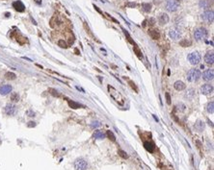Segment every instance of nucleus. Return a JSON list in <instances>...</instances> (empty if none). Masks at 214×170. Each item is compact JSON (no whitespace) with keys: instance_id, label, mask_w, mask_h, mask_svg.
<instances>
[{"instance_id":"obj_1","label":"nucleus","mask_w":214,"mask_h":170,"mask_svg":"<svg viewBox=\"0 0 214 170\" xmlns=\"http://www.w3.org/2000/svg\"><path fill=\"white\" fill-rule=\"evenodd\" d=\"M107 88H108L109 94L111 95L112 98H113L118 104H120L121 106H123L124 103H125V98H124V96L120 93V91H118L115 87H113L110 86V85L107 87Z\"/></svg>"},{"instance_id":"obj_2","label":"nucleus","mask_w":214,"mask_h":170,"mask_svg":"<svg viewBox=\"0 0 214 170\" xmlns=\"http://www.w3.org/2000/svg\"><path fill=\"white\" fill-rule=\"evenodd\" d=\"M202 74H201V71L197 68H193V69H190L188 72H187V80L189 82H197L200 78H201Z\"/></svg>"},{"instance_id":"obj_3","label":"nucleus","mask_w":214,"mask_h":170,"mask_svg":"<svg viewBox=\"0 0 214 170\" xmlns=\"http://www.w3.org/2000/svg\"><path fill=\"white\" fill-rule=\"evenodd\" d=\"M165 7L169 12H176L179 8V3L177 2V0H166Z\"/></svg>"},{"instance_id":"obj_4","label":"nucleus","mask_w":214,"mask_h":170,"mask_svg":"<svg viewBox=\"0 0 214 170\" xmlns=\"http://www.w3.org/2000/svg\"><path fill=\"white\" fill-rule=\"evenodd\" d=\"M207 30L205 28H198L197 30H195L194 32V38L197 39V40H201V39H204L207 37Z\"/></svg>"},{"instance_id":"obj_5","label":"nucleus","mask_w":214,"mask_h":170,"mask_svg":"<svg viewBox=\"0 0 214 170\" xmlns=\"http://www.w3.org/2000/svg\"><path fill=\"white\" fill-rule=\"evenodd\" d=\"M188 61L193 65H197L201 62V55L199 52H192L188 55Z\"/></svg>"},{"instance_id":"obj_6","label":"nucleus","mask_w":214,"mask_h":170,"mask_svg":"<svg viewBox=\"0 0 214 170\" xmlns=\"http://www.w3.org/2000/svg\"><path fill=\"white\" fill-rule=\"evenodd\" d=\"M87 167H88V163L83 158H79V159L75 160V161H74L75 170H86Z\"/></svg>"},{"instance_id":"obj_7","label":"nucleus","mask_w":214,"mask_h":170,"mask_svg":"<svg viewBox=\"0 0 214 170\" xmlns=\"http://www.w3.org/2000/svg\"><path fill=\"white\" fill-rule=\"evenodd\" d=\"M202 18H203L204 21L208 22V23H212L213 20H214V13H213V11H212V10H207V11H205V12L202 15Z\"/></svg>"},{"instance_id":"obj_8","label":"nucleus","mask_w":214,"mask_h":170,"mask_svg":"<svg viewBox=\"0 0 214 170\" xmlns=\"http://www.w3.org/2000/svg\"><path fill=\"white\" fill-rule=\"evenodd\" d=\"M4 112L9 116L14 115L16 112V107L13 104H8L4 107Z\"/></svg>"},{"instance_id":"obj_9","label":"nucleus","mask_w":214,"mask_h":170,"mask_svg":"<svg viewBox=\"0 0 214 170\" xmlns=\"http://www.w3.org/2000/svg\"><path fill=\"white\" fill-rule=\"evenodd\" d=\"M213 77H214V71H213V69H206V70L204 71V73H203V79L204 81H207V82L212 81L213 80Z\"/></svg>"},{"instance_id":"obj_10","label":"nucleus","mask_w":214,"mask_h":170,"mask_svg":"<svg viewBox=\"0 0 214 170\" xmlns=\"http://www.w3.org/2000/svg\"><path fill=\"white\" fill-rule=\"evenodd\" d=\"M201 92L204 95H209L213 92V86L210 85V84H205V85H203L202 87H201Z\"/></svg>"},{"instance_id":"obj_11","label":"nucleus","mask_w":214,"mask_h":170,"mask_svg":"<svg viewBox=\"0 0 214 170\" xmlns=\"http://www.w3.org/2000/svg\"><path fill=\"white\" fill-rule=\"evenodd\" d=\"M13 7L15 8L16 11H17V12H19V13H22V12H24V11H25V6H24V4H23L21 1H19V0H17V1H15V2L13 3Z\"/></svg>"},{"instance_id":"obj_12","label":"nucleus","mask_w":214,"mask_h":170,"mask_svg":"<svg viewBox=\"0 0 214 170\" xmlns=\"http://www.w3.org/2000/svg\"><path fill=\"white\" fill-rule=\"evenodd\" d=\"M169 36H170V38L172 39L177 40V39H180L181 34H180V31L178 29H171L170 32H169Z\"/></svg>"},{"instance_id":"obj_13","label":"nucleus","mask_w":214,"mask_h":170,"mask_svg":"<svg viewBox=\"0 0 214 170\" xmlns=\"http://www.w3.org/2000/svg\"><path fill=\"white\" fill-rule=\"evenodd\" d=\"M13 87L11 85H3L0 87V94L1 95H7L10 92H12Z\"/></svg>"},{"instance_id":"obj_14","label":"nucleus","mask_w":214,"mask_h":170,"mask_svg":"<svg viewBox=\"0 0 214 170\" xmlns=\"http://www.w3.org/2000/svg\"><path fill=\"white\" fill-rule=\"evenodd\" d=\"M204 62L207 64H213L214 63V53L213 51H208L204 56Z\"/></svg>"},{"instance_id":"obj_15","label":"nucleus","mask_w":214,"mask_h":170,"mask_svg":"<svg viewBox=\"0 0 214 170\" xmlns=\"http://www.w3.org/2000/svg\"><path fill=\"white\" fill-rule=\"evenodd\" d=\"M170 18H169V15L167 14H161L158 17V22L160 25H165V24H167L169 22Z\"/></svg>"},{"instance_id":"obj_16","label":"nucleus","mask_w":214,"mask_h":170,"mask_svg":"<svg viewBox=\"0 0 214 170\" xmlns=\"http://www.w3.org/2000/svg\"><path fill=\"white\" fill-rule=\"evenodd\" d=\"M149 35H150V37L152 39H159V38H160V33H159V31L157 30V29H151V30H149Z\"/></svg>"},{"instance_id":"obj_17","label":"nucleus","mask_w":214,"mask_h":170,"mask_svg":"<svg viewBox=\"0 0 214 170\" xmlns=\"http://www.w3.org/2000/svg\"><path fill=\"white\" fill-rule=\"evenodd\" d=\"M144 146H145L146 150H148L151 153H152L154 151V149H155V145H154V143L152 141H146V142H144Z\"/></svg>"},{"instance_id":"obj_18","label":"nucleus","mask_w":214,"mask_h":170,"mask_svg":"<svg viewBox=\"0 0 214 170\" xmlns=\"http://www.w3.org/2000/svg\"><path fill=\"white\" fill-rule=\"evenodd\" d=\"M174 87H175L177 90L181 91V90L185 89L186 86H185V84H184L182 81H177V82H175V84H174Z\"/></svg>"},{"instance_id":"obj_19","label":"nucleus","mask_w":214,"mask_h":170,"mask_svg":"<svg viewBox=\"0 0 214 170\" xmlns=\"http://www.w3.org/2000/svg\"><path fill=\"white\" fill-rule=\"evenodd\" d=\"M184 96H185V98H187L188 100H192L194 98V96H195V89L194 88L187 89V91H186Z\"/></svg>"},{"instance_id":"obj_20","label":"nucleus","mask_w":214,"mask_h":170,"mask_svg":"<svg viewBox=\"0 0 214 170\" xmlns=\"http://www.w3.org/2000/svg\"><path fill=\"white\" fill-rule=\"evenodd\" d=\"M195 129L197 131H199V132H203L204 130V123L203 122V121H201V120H198L196 122V124H195Z\"/></svg>"},{"instance_id":"obj_21","label":"nucleus","mask_w":214,"mask_h":170,"mask_svg":"<svg viewBox=\"0 0 214 170\" xmlns=\"http://www.w3.org/2000/svg\"><path fill=\"white\" fill-rule=\"evenodd\" d=\"M105 136H106V135L104 133H102L101 131H96L94 134V137L96 139H103V138H105Z\"/></svg>"},{"instance_id":"obj_22","label":"nucleus","mask_w":214,"mask_h":170,"mask_svg":"<svg viewBox=\"0 0 214 170\" xmlns=\"http://www.w3.org/2000/svg\"><path fill=\"white\" fill-rule=\"evenodd\" d=\"M199 5H200V7H201V8H203V9L206 10V9H208V8H209L210 3L207 1V0H201L200 3H199Z\"/></svg>"},{"instance_id":"obj_23","label":"nucleus","mask_w":214,"mask_h":170,"mask_svg":"<svg viewBox=\"0 0 214 170\" xmlns=\"http://www.w3.org/2000/svg\"><path fill=\"white\" fill-rule=\"evenodd\" d=\"M142 8H143V11H144V12L150 13L151 11V3H143L142 4Z\"/></svg>"},{"instance_id":"obj_24","label":"nucleus","mask_w":214,"mask_h":170,"mask_svg":"<svg viewBox=\"0 0 214 170\" xmlns=\"http://www.w3.org/2000/svg\"><path fill=\"white\" fill-rule=\"evenodd\" d=\"M133 51H134V53L136 54V56H137L139 59H143V54H142L141 50L139 49V47H138L137 45H134V46H133Z\"/></svg>"},{"instance_id":"obj_25","label":"nucleus","mask_w":214,"mask_h":170,"mask_svg":"<svg viewBox=\"0 0 214 170\" xmlns=\"http://www.w3.org/2000/svg\"><path fill=\"white\" fill-rule=\"evenodd\" d=\"M68 106L70 108H73V109H79L81 107L80 104H78V103H76V102H74L73 100H68Z\"/></svg>"},{"instance_id":"obj_26","label":"nucleus","mask_w":214,"mask_h":170,"mask_svg":"<svg viewBox=\"0 0 214 170\" xmlns=\"http://www.w3.org/2000/svg\"><path fill=\"white\" fill-rule=\"evenodd\" d=\"M206 111H207V112H209V113H213V112H214V102H213V101H211V102H209V103L207 104Z\"/></svg>"},{"instance_id":"obj_27","label":"nucleus","mask_w":214,"mask_h":170,"mask_svg":"<svg viewBox=\"0 0 214 170\" xmlns=\"http://www.w3.org/2000/svg\"><path fill=\"white\" fill-rule=\"evenodd\" d=\"M16 77V75L14 73V72H7V73L5 74V78L7 80H15Z\"/></svg>"},{"instance_id":"obj_28","label":"nucleus","mask_w":214,"mask_h":170,"mask_svg":"<svg viewBox=\"0 0 214 170\" xmlns=\"http://www.w3.org/2000/svg\"><path fill=\"white\" fill-rule=\"evenodd\" d=\"M123 31H124V34H125V37H126V39H127V40H128V41H129V42H130V43H131V44H133V45H136V44H135V42H134V40H133V39H131V37H130V35H129V34H128V32H127V31H126V30H125V29H123Z\"/></svg>"},{"instance_id":"obj_29","label":"nucleus","mask_w":214,"mask_h":170,"mask_svg":"<svg viewBox=\"0 0 214 170\" xmlns=\"http://www.w3.org/2000/svg\"><path fill=\"white\" fill-rule=\"evenodd\" d=\"M11 100L13 102H18L19 101V95H18V93H16V92L12 93V95H11Z\"/></svg>"},{"instance_id":"obj_30","label":"nucleus","mask_w":214,"mask_h":170,"mask_svg":"<svg viewBox=\"0 0 214 170\" xmlns=\"http://www.w3.org/2000/svg\"><path fill=\"white\" fill-rule=\"evenodd\" d=\"M58 45H59L60 47H62V48H65V49H67V48L68 47V43H67L64 39H59V40H58Z\"/></svg>"},{"instance_id":"obj_31","label":"nucleus","mask_w":214,"mask_h":170,"mask_svg":"<svg viewBox=\"0 0 214 170\" xmlns=\"http://www.w3.org/2000/svg\"><path fill=\"white\" fill-rule=\"evenodd\" d=\"M179 44H180V46H182V47H187V46H190V45H191V41H189V40H187V39H182V40L179 42Z\"/></svg>"},{"instance_id":"obj_32","label":"nucleus","mask_w":214,"mask_h":170,"mask_svg":"<svg viewBox=\"0 0 214 170\" xmlns=\"http://www.w3.org/2000/svg\"><path fill=\"white\" fill-rule=\"evenodd\" d=\"M118 154H119V156H120V157H122L123 159H127L128 158V155L126 154V152H125L122 149H120V150L118 151Z\"/></svg>"},{"instance_id":"obj_33","label":"nucleus","mask_w":214,"mask_h":170,"mask_svg":"<svg viewBox=\"0 0 214 170\" xmlns=\"http://www.w3.org/2000/svg\"><path fill=\"white\" fill-rule=\"evenodd\" d=\"M107 136H109V138L112 140V141H116V136H114V134H113V132L112 131H107Z\"/></svg>"},{"instance_id":"obj_34","label":"nucleus","mask_w":214,"mask_h":170,"mask_svg":"<svg viewBox=\"0 0 214 170\" xmlns=\"http://www.w3.org/2000/svg\"><path fill=\"white\" fill-rule=\"evenodd\" d=\"M101 124H100V122L99 121H98V120H96V121H93L92 122V124H91V127L92 128H98V127H99Z\"/></svg>"},{"instance_id":"obj_35","label":"nucleus","mask_w":214,"mask_h":170,"mask_svg":"<svg viewBox=\"0 0 214 170\" xmlns=\"http://www.w3.org/2000/svg\"><path fill=\"white\" fill-rule=\"evenodd\" d=\"M128 84H129V86L131 87V88H133L136 92H138V91H139V90H138V87H136V85H135V83H134V82H132V81H130V80H129V81H128Z\"/></svg>"},{"instance_id":"obj_36","label":"nucleus","mask_w":214,"mask_h":170,"mask_svg":"<svg viewBox=\"0 0 214 170\" xmlns=\"http://www.w3.org/2000/svg\"><path fill=\"white\" fill-rule=\"evenodd\" d=\"M49 92H50V94H52L53 96H57V97H59L60 96V94H59V92L56 90V89H54V88H49V90H48Z\"/></svg>"},{"instance_id":"obj_37","label":"nucleus","mask_w":214,"mask_h":170,"mask_svg":"<svg viewBox=\"0 0 214 170\" xmlns=\"http://www.w3.org/2000/svg\"><path fill=\"white\" fill-rule=\"evenodd\" d=\"M165 96H166V100H167V104L168 105H171V97H170V94L168 92L165 93Z\"/></svg>"},{"instance_id":"obj_38","label":"nucleus","mask_w":214,"mask_h":170,"mask_svg":"<svg viewBox=\"0 0 214 170\" xmlns=\"http://www.w3.org/2000/svg\"><path fill=\"white\" fill-rule=\"evenodd\" d=\"M26 114L28 115V116H30V117H34L35 115H36V113L32 111V110H29V111H27L26 112Z\"/></svg>"},{"instance_id":"obj_39","label":"nucleus","mask_w":214,"mask_h":170,"mask_svg":"<svg viewBox=\"0 0 214 170\" xmlns=\"http://www.w3.org/2000/svg\"><path fill=\"white\" fill-rule=\"evenodd\" d=\"M36 125H37L36 122H34V121H30V122H28V124H27V127L32 128V127H35Z\"/></svg>"},{"instance_id":"obj_40","label":"nucleus","mask_w":214,"mask_h":170,"mask_svg":"<svg viewBox=\"0 0 214 170\" xmlns=\"http://www.w3.org/2000/svg\"><path fill=\"white\" fill-rule=\"evenodd\" d=\"M149 24H150V25H153V24H154V18H151L149 20Z\"/></svg>"},{"instance_id":"obj_41","label":"nucleus","mask_w":214,"mask_h":170,"mask_svg":"<svg viewBox=\"0 0 214 170\" xmlns=\"http://www.w3.org/2000/svg\"><path fill=\"white\" fill-rule=\"evenodd\" d=\"M127 6H128V7H132V8H133V7H136V3H128Z\"/></svg>"},{"instance_id":"obj_42","label":"nucleus","mask_w":214,"mask_h":170,"mask_svg":"<svg viewBox=\"0 0 214 170\" xmlns=\"http://www.w3.org/2000/svg\"><path fill=\"white\" fill-rule=\"evenodd\" d=\"M94 9H96V10H97V11H98V12H99V13H100V14H102V12H101V11H100V10H99V8H98V7H97V6H94Z\"/></svg>"},{"instance_id":"obj_43","label":"nucleus","mask_w":214,"mask_h":170,"mask_svg":"<svg viewBox=\"0 0 214 170\" xmlns=\"http://www.w3.org/2000/svg\"><path fill=\"white\" fill-rule=\"evenodd\" d=\"M35 1H36V2H38L39 4H41V3H42V0H35Z\"/></svg>"},{"instance_id":"obj_44","label":"nucleus","mask_w":214,"mask_h":170,"mask_svg":"<svg viewBox=\"0 0 214 170\" xmlns=\"http://www.w3.org/2000/svg\"><path fill=\"white\" fill-rule=\"evenodd\" d=\"M5 15H6V16H10V14H9V13H7V14H5Z\"/></svg>"}]
</instances>
